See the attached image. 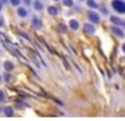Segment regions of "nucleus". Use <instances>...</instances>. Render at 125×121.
<instances>
[{
	"label": "nucleus",
	"instance_id": "f257e3e1",
	"mask_svg": "<svg viewBox=\"0 0 125 121\" xmlns=\"http://www.w3.org/2000/svg\"><path fill=\"white\" fill-rule=\"evenodd\" d=\"M111 5L118 13H121V14L125 13V3L121 1V0H113Z\"/></svg>",
	"mask_w": 125,
	"mask_h": 121
},
{
	"label": "nucleus",
	"instance_id": "f03ea898",
	"mask_svg": "<svg viewBox=\"0 0 125 121\" xmlns=\"http://www.w3.org/2000/svg\"><path fill=\"white\" fill-rule=\"evenodd\" d=\"M88 18H89V20L93 23V24H98L99 21H100V19H99V15L96 14V13H94V11H88Z\"/></svg>",
	"mask_w": 125,
	"mask_h": 121
},
{
	"label": "nucleus",
	"instance_id": "7ed1b4c3",
	"mask_svg": "<svg viewBox=\"0 0 125 121\" xmlns=\"http://www.w3.org/2000/svg\"><path fill=\"white\" fill-rule=\"evenodd\" d=\"M111 31L115 34V35H118V36H124V33H123V30H120L118 26H113L111 28Z\"/></svg>",
	"mask_w": 125,
	"mask_h": 121
},
{
	"label": "nucleus",
	"instance_id": "20e7f679",
	"mask_svg": "<svg viewBox=\"0 0 125 121\" xmlns=\"http://www.w3.org/2000/svg\"><path fill=\"white\" fill-rule=\"evenodd\" d=\"M84 30L88 33V34H93L94 31H95V29H94V26L93 25H90V24H85L84 25Z\"/></svg>",
	"mask_w": 125,
	"mask_h": 121
},
{
	"label": "nucleus",
	"instance_id": "39448f33",
	"mask_svg": "<svg viewBox=\"0 0 125 121\" xmlns=\"http://www.w3.org/2000/svg\"><path fill=\"white\" fill-rule=\"evenodd\" d=\"M48 13H49L50 15H56V14H58V9H56L55 6H49V8H48Z\"/></svg>",
	"mask_w": 125,
	"mask_h": 121
},
{
	"label": "nucleus",
	"instance_id": "423d86ee",
	"mask_svg": "<svg viewBox=\"0 0 125 121\" xmlns=\"http://www.w3.org/2000/svg\"><path fill=\"white\" fill-rule=\"evenodd\" d=\"M70 28L73 30H76L79 28V23L76 21V20H70Z\"/></svg>",
	"mask_w": 125,
	"mask_h": 121
},
{
	"label": "nucleus",
	"instance_id": "0eeeda50",
	"mask_svg": "<svg viewBox=\"0 0 125 121\" xmlns=\"http://www.w3.org/2000/svg\"><path fill=\"white\" fill-rule=\"evenodd\" d=\"M4 67H5V70H6V71H10V70H13V64L11 63H10V61H5L4 63Z\"/></svg>",
	"mask_w": 125,
	"mask_h": 121
},
{
	"label": "nucleus",
	"instance_id": "6e6552de",
	"mask_svg": "<svg viewBox=\"0 0 125 121\" xmlns=\"http://www.w3.org/2000/svg\"><path fill=\"white\" fill-rule=\"evenodd\" d=\"M18 14H19L20 16H23V18H24V16H26V14H28V13H26V10H25V9L19 8V9H18Z\"/></svg>",
	"mask_w": 125,
	"mask_h": 121
},
{
	"label": "nucleus",
	"instance_id": "1a4fd4ad",
	"mask_svg": "<svg viewBox=\"0 0 125 121\" xmlns=\"http://www.w3.org/2000/svg\"><path fill=\"white\" fill-rule=\"evenodd\" d=\"M111 21H113L114 24H116V25H121V21H123V20H120V19L116 18V16H113V18H111Z\"/></svg>",
	"mask_w": 125,
	"mask_h": 121
},
{
	"label": "nucleus",
	"instance_id": "9d476101",
	"mask_svg": "<svg viewBox=\"0 0 125 121\" xmlns=\"http://www.w3.org/2000/svg\"><path fill=\"white\" fill-rule=\"evenodd\" d=\"M88 5H89L90 8H93V9H96V8H98V4L94 1V0H88Z\"/></svg>",
	"mask_w": 125,
	"mask_h": 121
},
{
	"label": "nucleus",
	"instance_id": "9b49d317",
	"mask_svg": "<svg viewBox=\"0 0 125 121\" xmlns=\"http://www.w3.org/2000/svg\"><path fill=\"white\" fill-rule=\"evenodd\" d=\"M33 24H34V26L38 29V28H40V24H41V23H40V20H39L38 18H33Z\"/></svg>",
	"mask_w": 125,
	"mask_h": 121
},
{
	"label": "nucleus",
	"instance_id": "f8f14e48",
	"mask_svg": "<svg viewBox=\"0 0 125 121\" xmlns=\"http://www.w3.org/2000/svg\"><path fill=\"white\" fill-rule=\"evenodd\" d=\"M34 6H35L36 10H41V9H43V4H41L39 0H36V1L34 3Z\"/></svg>",
	"mask_w": 125,
	"mask_h": 121
},
{
	"label": "nucleus",
	"instance_id": "ddd939ff",
	"mask_svg": "<svg viewBox=\"0 0 125 121\" xmlns=\"http://www.w3.org/2000/svg\"><path fill=\"white\" fill-rule=\"evenodd\" d=\"M4 112H5L6 115H13V109H11V107H5V109H4Z\"/></svg>",
	"mask_w": 125,
	"mask_h": 121
},
{
	"label": "nucleus",
	"instance_id": "4468645a",
	"mask_svg": "<svg viewBox=\"0 0 125 121\" xmlns=\"http://www.w3.org/2000/svg\"><path fill=\"white\" fill-rule=\"evenodd\" d=\"M66 6H73V0H62Z\"/></svg>",
	"mask_w": 125,
	"mask_h": 121
},
{
	"label": "nucleus",
	"instance_id": "2eb2a0df",
	"mask_svg": "<svg viewBox=\"0 0 125 121\" xmlns=\"http://www.w3.org/2000/svg\"><path fill=\"white\" fill-rule=\"evenodd\" d=\"M10 3H11L13 5H15V6H18L20 4V0H10Z\"/></svg>",
	"mask_w": 125,
	"mask_h": 121
},
{
	"label": "nucleus",
	"instance_id": "dca6fc26",
	"mask_svg": "<svg viewBox=\"0 0 125 121\" xmlns=\"http://www.w3.org/2000/svg\"><path fill=\"white\" fill-rule=\"evenodd\" d=\"M60 30L62 33H66V28H65V25H60Z\"/></svg>",
	"mask_w": 125,
	"mask_h": 121
},
{
	"label": "nucleus",
	"instance_id": "f3484780",
	"mask_svg": "<svg viewBox=\"0 0 125 121\" xmlns=\"http://www.w3.org/2000/svg\"><path fill=\"white\" fill-rule=\"evenodd\" d=\"M24 3H25L26 5H30V0H24Z\"/></svg>",
	"mask_w": 125,
	"mask_h": 121
},
{
	"label": "nucleus",
	"instance_id": "a211bd4d",
	"mask_svg": "<svg viewBox=\"0 0 125 121\" xmlns=\"http://www.w3.org/2000/svg\"><path fill=\"white\" fill-rule=\"evenodd\" d=\"M121 47H123V51L125 53V44H123V46H121Z\"/></svg>",
	"mask_w": 125,
	"mask_h": 121
},
{
	"label": "nucleus",
	"instance_id": "6ab92c4d",
	"mask_svg": "<svg viewBox=\"0 0 125 121\" xmlns=\"http://www.w3.org/2000/svg\"><path fill=\"white\" fill-rule=\"evenodd\" d=\"M56 1H58V0H56Z\"/></svg>",
	"mask_w": 125,
	"mask_h": 121
}]
</instances>
